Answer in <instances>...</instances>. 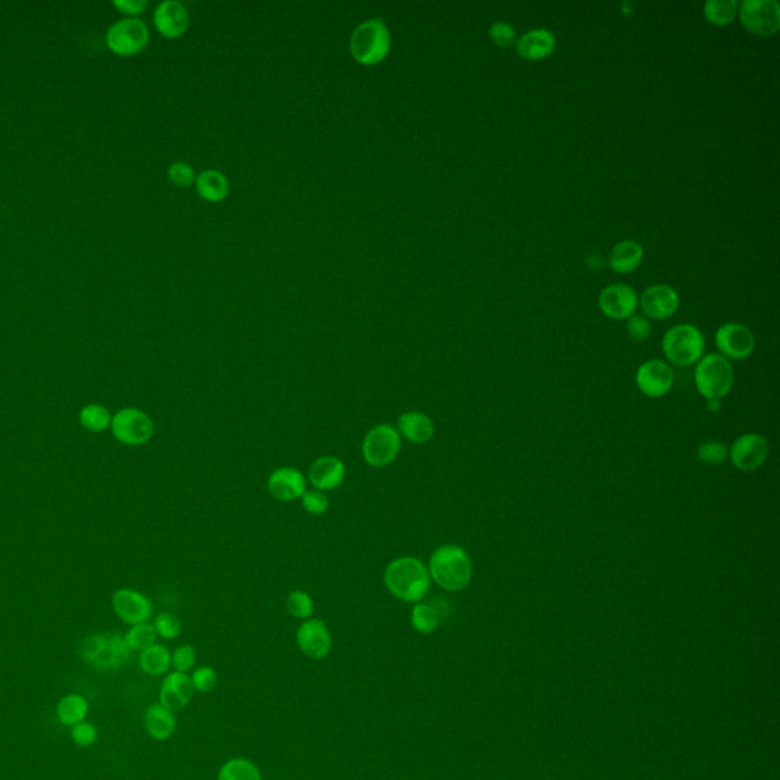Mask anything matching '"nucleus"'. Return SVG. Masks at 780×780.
Segmentation results:
<instances>
[{
    "label": "nucleus",
    "mask_w": 780,
    "mask_h": 780,
    "mask_svg": "<svg viewBox=\"0 0 780 780\" xmlns=\"http://www.w3.org/2000/svg\"><path fill=\"white\" fill-rule=\"evenodd\" d=\"M556 46V38L549 29H531L517 40V52L520 57L529 62H538L549 57Z\"/></svg>",
    "instance_id": "obj_23"
},
{
    "label": "nucleus",
    "mask_w": 780,
    "mask_h": 780,
    "mask_svg": "<svg viewBox=\"0 0 780 780\" xmlns=\"http://www.w3.org/2000/svg\"><path fill=\"white\" fill-rule=\"evenodd\" d=\"M705 335L694 325H675L663 337V353L677 366H692L705 354Z\"/></svg>",
    "instance_id": "obj_6"
},
{
    "label": "nucleus",
    "mask_w": 780,
    "mask_h": 780,
    "mask_svg": "<svg viewBox=\"0 0 780 780\" xmlns=\"http://www.w3.org/2000/svg\"><path fill=\"white\" fill-rule=\"evenodd\" d=\"M734 383V366L721 354H707L696 363V389L705 400H723L724 396L729 395Z\"/></svg>",
    "instance_id": "obj_5"
},
{
    "label": "nucleus",
    "mask_w": 780,
    "mask_h": 780,
    "mask_svg": "<svg viewBox=\"0 0 780 780\" xmlns=\"http://www.w3.org/2000/svg\"><path fill=\"white\" fill-rule=\"evenodd\" d=\"M114 6L124 15L136 17L146 10L148 4L145 0H115Z\"/></svg>",
    "instance_id": "obj_44"
},
{
    "label": "nucleus",
    "mask_w": 780,
    "mask_h": 780,
    "mask_svg": "<svg viewBox=\"0 0 780 780\" xmlns=\"http://www.w3.org/2000/svg\"><path fill=\"white\" fill-rule=\"evenodd\" d=\"M640 306L651 319L665 320L677 313L680 295L667 284H655L645 290L640 297Z\"/></svg>",
    "instance_id": "obj_18"
},
{
    "label": "nucleus",
    "mask_w": 780,
    "mask_h": 780,
    "mask_svg": "<svg viewBox=\"0 0 780 780\" xmlns=\"http://www.w3.org/2000/svg\"><path fill=\"white\" fill-rule=\"evenodd\" d=\"M739 19L744 28L759 37H768L780 28V5L777 0H744L739 4Z\"/></svg>",
    "instance_id": "obj_10"
},
{
    "label": "nucleus",
    "mask_w": 780,
    "mask_h": 780,
    "mask_svg": "<svg viewBox=\"0 0 780 780\" xmlns=\"http://www.w3.org/2000/svg\"><path fill=\"white\" fill-rule=\"evenodd\" d=\"M738 0H709L705 4V19L716 26H727L738 15Z\"/></svg>",
    "instance_id": "obj_30"
},
{
    "label": "nucleus",
    "mask_w": 780,
    "mask_h": 780,
    "mask_svg": "<svg viewBox=\"0 0 780 780\" xmlns=\"http://www.w3.org/2000/svg\"><path fill=\"white\" fill-rule=\"evenodd\" d=\"M157 633H155V625L153 624H139V625H133L130 630L124 635V639H125V644H127L128 648L133 651H137V653H142L144 649L150 648L151 645L155 644V640H157Z\"/></svg>",
    "instance_id": "obj_33"
},
{
    "label": "nucleus",
    "mask_w": 780,
    "mask_h": 780,
    "mask_svg": "<svg viewBox=\"0 0 780 780\" xmlns=\"http://www.w3.org/2000/svg\"><path fill=\"white\" fill-rule=\"evenodd\" d=\"M194 691L195 689L188 674L173 671L165 675L164 682L160 685L159 705L171 712L185 709L189 701L193 700Z\"/></svg>",
    "instance_id": "obj_21"
},
{
    "label": "nucleus",
    "mask_w": 780,
    "mask_h": 780,
    "mask_svg": "<svg viewBox=\"0 0 780 780\" xmlns=\"http://www.w3.org/2000/svg\"><path fill=\"white\" fill-rule=\"evenodd\" d=\"M597 304L610 319H630L639 305V297L635 288L626 284H611L602 290Z\"/></svg>",
    "instance_id": "obj_16"
},
{
    "label": "nucleus",
    "mask_w": 780,
    "mask_h": 780,
    "mask_svg": "<svg viewBox=\"0 0 780 780\" xmlns=\"http://www.w3.org/2000/svg\"><path fill=\"white\" fill-rule=\"evenodd\" d=\"M410 624L419 635H432L439 626V615L436 608L425 602L414 604L410 613Z\"/></svg>",
    "instance_id": "obj_32"
},
{
    "label": "nucleus",
    "mask_w": 780,
    "mask_h": 780,
    "mask_svg": "<svg viewBox=\"0 0 780 780\" xmlns=\"http://www.w3.org/2000/svg\"><path fill=\"white\" fill-rule=\"evenodd\" d=\"M78 653L85 665L101 673L118 671L132 657V649L128 648L124 635L119 633L89 635L81 642Z\"/></svg>",
    "instance_id": "obj_4"
},
{
    "label": "nucleus",
    "mask_w": 780,
    "mask_h": 780,
    "mask_svg": "<svg viewBox=\"0 0 780 780\" xmlns=\"http://www.w3.org/2000/svg\"><path fill=\"white\" fill-rule=\"evenodd\" d=\"M110 430L115 439L123 445L141 447L155 436V423L144 410L125 407L114 415Z\"/></svg>",
    "instance_id": "obj_8"
},
{
    "label": "nucleus",
    "mask_w": 780,
    "mask_h": 780,
    "mask_svg": "<svg viewBox=\"0 0 780 780\" xmlns=\"http://www.w3.org/2000/svg\"><path fill=\"white\" fill-rule=\"evenodd\" d=\"M488 35L497 46L508 47L513 45L514 40L517 37V33L513 28V25L508 24V22H494L489 26Z\"/></svg>",
    "instance_id": "obj_41"
},
{
    "label": "nucleus",
    "mask_w": 780,
    "mask_h": 780,
    "mask_svg": "<svg viewBox=\"0 0 780 780\" xmlns=\"http://www.w3.org/2000/svg\"><path fill=\"white\" fill-rule=\"evenodd\" d=\"M285 606H287V611L292 615L293 617H296V619H311L313 615H315V601H313V597L308 595L306 592H302V590H293V592L288 593L287 599H285Z\"/></svg>",
    "instance_id": "obj_34"
},
{
    "label": "nucleus",
    "mask_w": 780,
    "mask_h": 780,
    "mask_svg": "<svg viewBox=\"0 0 780 780\" xmlns=\"http://www.w3.org/2000/svg\"><path fill=\"white\" fill-rule=\"evenodd\" d=\"M166 175H168L171 184L180 186V188L191 186V185L195 184V179H197V175H195L193 165H189L188 162H184V160L173 162L168 166Z\"/></svg>",
    "instance_id": "obj_37"
},
{
    "label": "nucleus",
    "mask_w": 780,
    "mask_h": 780,
    "mask_svg": "<svg viewBox=\"0 0 780 780\" xmlns=\"http://www.w3.org/2000/svg\"><path fill=\"white\" fill-rule=\"evenodd\" d=\"M642 261H644V247L637 241H621L611 250L610 267L621 275L635 272Z\"/></svg>",
    "instance_id": "obj_25"
},
{
    "label": "nucleus",
    "mask_w": 780,
    "mask_h": 780,
    "mask_svg": "<svg viewBox=\"0 0 780 780\" xmlns=\"http://www.w3.org/2000/svg\"><path fill=\"white\" fill-rule=\"evenodd\" d=\"M302 508L305 509L310 515H324L328 513L329 498L326 494L322 493L319 489H306L304 495L301 497Z\"/></svg>",
    "instance_id": "obj_38"
},
{
    "label": "nucleus",
    "mask_w": 780,
    "mask_h": 780,
    "mask_svg": "<svg viewBox=\"0 0 780 780\" xmlns=\"http://www.w3.org/2000/svg\"><path fill=\"white\" fill-rule=\"evenodd\" d=\"M296 645L306 657L325 658L333 649V635L328 625L320 619H306L296 631Z\"/></svg>",
    "instance_id": "obj_15"
},
{
    "label": "nucleus",
    "mask_w": 780,
    "mask_h": 780,
    "mask_svg": "<svg viewBox=\"0 0 780 780\" xmlns=\"http://www.w3.org/2000/svg\"><path fill=\"white\" fill-rule=\"evenodd\" d=\"M698 461L705 465H719L729 457V447L718 441L703 442L696 450Z\"/></svg>",
    "instance_id": "obj_35"
},
{
    "label": "nucleus",
    "mask_w": 780,
    "mask_h": 780,
    "mask_svg": "<svg viewBox=\"0 0 780 780\" xmlns=\"http://www.w3.org/2000/svg\"><path fill=\"white\" fill-rule=\"evenodd\" d=\"M115 615L127 625H139L153 616V602L144 593L133 588H119L112 596Z\"/></svg>",
    "instance_id": "obj_13"
},
{
    "label": "nucleus",
    "mask_w": 780,
    "mask_h": 780,
    "mask_svg": "<svg viewBox=\"0 0 780 780\" xmlns=\"http://www.w3.org/2000/svg\"><path fill=\"white\" fill-rule=\"evenodd\" d=\"M626 331L630 334L631 339L644 342L651 335V324L642 315H633L626 324Z\"/></svg>",
    "instance_id": "obj_43"
},
{
    "label": "nucleus",
    "mask_w": 780,
    "mask_h": 780,
    "mask_svg": "<svg viewBox=\"0 0 780 780\" xmlns=\"http://www.w3.org/2000/svg\"><path fill=\"white\" fill-rule=\"evenodd\" d=\"M392 47V35L385 20L367 19L358 24L349 38V51L362 66H376L385 62Z\"/></svg>",
    "instance_id": "obj_3"
},
{
    "label": "nucleus",
    "mask_w": 780,
    "mask_h": 780,
    "mask_svg": "<svg viewBox=\"0 0 780 780\" xmlns=\"http://www.w3.org/2000/svg\"><path fill=\"white\" fill-rule=\"evenodd\" d=\"M427 569L433 583L445 592H462L473 578L470 555L457 545H439L430 556Z\"/></svg>",
    "instance_id": "obj_2"
},
{
    "label": "nucleus",
    "mask_w": 780,
    "mask_h": 780,
    "mask_svg": "<svg viewBox=\"0 0 780 780\" xmlns=\"http://www.w3.org/2000/svg\"><path fill=\"white\" fill-rule=\"evenodd\" d=\"M139 667H141L142 673L153 675V677L166 675L171 667L170 649L166 648L165 645H151L150 648L144 649L139 654Z\"/></svg>",
    "instance_id": "obj_28"
},
{
    "label": "nucleus",
    "mask_w": 780,
    "mask_h": 780,
    "mask_svg": "<svg viewBox=\"0 0 780 780\" xmlns=\"http://www.w3.org/2000/svg\"><path fill=\"white\" fill-rule=\"evenodd\" d=\"M89 715V701L80 694H67L58 701L55 707V716L58 723L74 727L76 724L83 723Z\"/></svg>",
    "instance_id": "obj_27"
},
{
    "label": "nucleus",
    "mask_w": 780,
    "mask_h": 780,
    "mask_svg": "<svg viewBox=\"0 0 780 780\" xmlns=\"http://www.w3.org/2000/svg\"><path fill=\"white\" fill-rule=\"evenodd\" d=\"M770 445L765 437L756 433L739 436L729 448V457L738 470L752 473L765 464Z\"/></svg>",
    "instance_id": "obj_11"
},
{
    "label": "nucleus",
    "mask_w": 780,
    "mask_h": 780,
    "mask_svg": "<svg viewBox=\"0 0 780 780\" xmlns=\"http://www.w3.org/2000/svg\"><path fill=\"white\" fill-rule=\"evenodd\" d=\"M105 43L116 55L132 57L144 51L150 43V29L136 17H125L108 28Z\"/></svg>",
    "instance_id": "obj_9"
},
{
    "label": "nucleus",
    "mask_w": 780,
    "mask_h": 780,
    "mask_svg": "<svg viewBox=\"0 0 780 780\" xmlns=\"http://www.w3.org/2000/svg\"><path fill=\"white\" fill-rule=\"evenodd\" d=\"M715 345L727 360H745L755 351V335L741 324H725L715 334Z\"/></svg>",
    "instance_id": "obj_12"
},
{
    "label": "nucleus",
    "mask_w": 780,
    "mask_h": 780,
    "mask_svg": "<svg viewBox=\"0 0 780 780\" xmlns=\"http://www.w3.org/2000/svg\"><path fill=\"white\" fill-rule=\"evenodd\" d=\"M216 680H218V677H216V673L211 666L197 667L194 671L193 675H191L194 689L202 692V694L211 692L216 686Z\"/></svg>",
    "instance_id": "obj_42"
},
{
    "label": "nucleus",
    "mask_w": 780,
    "mask_h": 780,
    "mask_svg": "<svg viewBox=\"0 0 780 780\" xmlns=\"http://www.w3.org/2000/svg\"><path fill=\"white\" fill-rule=\"evenodd\" d=\"M71 739L78 747H92L98 741V729L95 724L83 721L71 727Z\"/></svg>",
    "instance_id": "obj_39"
},
{
    "label": "nucleus",
    "mask_w": 780,
    "mask_h": 780,
    "mask_svg": "<svg viewBox=\"0 0 780 780\" xmlns=\"http://www.w3.org/2000/svg\"><path fill=\"white\" fill-rule=\"evenodd\" d=\"M403 439L395 425L376 424L365 435L362 442L363 459L372 468H385L400 456Z\"/></svg>",
    "instance_id": "obj_7"
},
{
    "label": "nucleus",
    "mask_w": 780,
    "mask_h": 780,
    "mask_svg": "<svg viewBox=\"0 0 780 780\" xmlns=\"http://www.w3.org/2000/svg\"><path fill=\"white\" fill-rule=\"evenodd\" d=\"M346 479V465L337 456H320L311 464L308 484L322 493L339 488Z\"/></svg>",
    "instance_id": "obj_20"
},
{
    "label": "nucleus",
    "mask_w": 780,
    "mask_h": 780,
    "mask_svg": "<svg viewBox=\"0 0 780 780\" xmlns=\"http://www.w3.org/2000/svg\"><path fill=\"white\" fill-rule=\"evenodd\" d=\"M195 662H197V653L191 645H182L171 654V666L179 673L188 674V671L195 666Z\"/></svg>",
    "instance_id": "obj_40"
},
{
    "label": "nucleus",
    "mask_w": 780,
    "mask_h": 780,
    "mask_svg": "<svg viewBox=\"0 0 780 780\" xmlns=\"http://www.w3.org/2000/svg\"><path fill=\"white\" fill-rule=\"evenodd\" d=\"M112 418L114 415L110 414L105 405H87L80 412L81 427L90 433L105 432L110 428Z\"/></svg>",
    "instance_id": "obj_31"
},
{
    "label": "nucleus",
    "mask_w": 780,
    "mask_h": 780,
    "mask_svg": "<svg viewBox=\"0 0 780 780\" xmlns=\"http://www.w3.org/2000/svg\"><path fill=\"white\" fill-rule=\"evenodd\" d=\"M194 185L205 202L220 203L229 195V179L218 170L202 171Z\"/></svg>",
    "instance_id": "obj_26"
},
{
    "label": "nucleus",
    "mask_w": 780,
    "mask_h": 780,
    "mask_svg": "<svg viewBox=\"0 0 780 780\" xmlns=\"http://www.w3.org/2000/svg\"><path fill=\"white\" fill-rule=\"evenodd\" d=\"M707 405H709L710 410L721 409V401H719V400L707 401Z\"/></svg>",
    "instance_id": "obj_45"
},
{
    "label": "nucleus",
    "mask_w": 780,
    "mask_h": 780,
    "mask_svg": "<svg viewBox=\"0 0 780 780\" xmlns=\"http://www.w3.org/2000/svg\"><path fill=\"white\" fill-rule=\"evenodd\" d=\"M175 725L177 721H175V712H171L159 703L151 705L144 715V727L146 734L155 741H166L171 738L175 732Z\"/></svg>",
    "instance_id": "obj_24"
},
{
    "label": "nucleus",
    "mask_w": 780,
    "mask_h": 780,
    "mask_svg": "<svg viewBox=\"0 0 780 780\" xmlns=\"http://www.w3.org/2000/svg\"><path fill=\"white\" fill-rule=\"evenodd\" d=\"M387 592L398 601L418 604L427 596L432 585L427 565L416 556H398L385 565L383 575Z\"/></svg>",
    "instance_id": "obj_1"
},
{
    "label": "nucleus",
    "mask_w": 780,
    "mask_h": 780,
    "mask_svg": "<svg viewBox=\"0 0 780 780\" xmlns=\"http://www.w3.org/2000/svg\"><path fill=\"white\" fill-rule=\"evenodd\" d=\"M396 430L400 433L401 439L421 445L432 441L435 436V423L428 415L418 410H409L398 416Z\"/></svg>",
    "instance_id": "obj_22"
},
{
    "label": "nucleus",
    "mask_w": 780,
    "mask_h": 780,
    "mask_svg": "<svg viewBox=\"0 0 780 780\" xmlns=\"http://www.w3.org/2000/svg\"><path fill=\"white\" fill-rule=\"evenodd\" d=\"M635 383L640 392L648 398H662L667 395L674 385V372L662 360H648L637 369Z\"/></svg>",
    "instance_id": "obj_14"
},
{
    "label": "nucleus",
    "mask_w": 780,
    "mask_h": 780,
    "mask_svg": "<svg viewBox=\"0 0 780 780\" xmlns=\"http://www.w3.org/2000/svg\"><path fill=\"white\" fill-rule=\"evenodd\" d=\"M153 625H155L157 635L165 640L177 639L182 633V622H180L179 617L175 616V613H168V611L157 615Z\"/></svg>",
    "instance_id": "obj_36"
},
{
    "label": "nucleus",
    "mask_w": 780,
    "mask_h": 780,
    "mask_svg": "<svg viewBox=\"0 0 780 780\" xmlns=\"http://www.w3.org/2000/svg\"><path fill=\"white\" fill-rule=\"evenodd\" d=\"M153 22L164 37L179 38L188 31L191 17L182 2L165 0L155 6Z\"/></svg>",
    "instance_id": "obj_19"
},
{
    "label": "nucleus",
    "mask_w": 780,
    "mask_h": 780,
    "mask_svg": "<svg viewBox=\"0 0 780 780\" xmlns=\"http://www.w3.org/2000/svg\"><path fill=\"white\" fill-rule=\"evenodd\" d=\"M306 485L308 480L305 475L295 466H279L268 475L267 480L270 495L277 502H284V504L301 500L302 495L308 489Z\"/></svg>",
    "instance_id": "obj_17"
},
{
    "label": "nucleus",
    "mask_w": 780,
    "mask_h": 780,
    "mask_svg": "<svg viewBox=\"0 0 780 780\" xmlns=\"http://www.w3.org/2000/svg\"><path fill=\"white\" fill-rule=\"evenodd\" d=\"M216 780H263L258 765L245 757H232L221 766Z\"/></svg>",
    "instance_id": "obj_29"
}]
</instances>
